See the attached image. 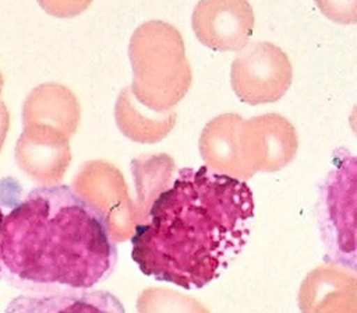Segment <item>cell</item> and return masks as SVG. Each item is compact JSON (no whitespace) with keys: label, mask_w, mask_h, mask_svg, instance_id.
Masks as SVG:
<instances>
[{"label":"cell","mask_w":357,"mask_h":313,"mask_svg":"<svg viewBox=\"0 0 357 313\" xmlns=\"http://www.w3.org/2000/svg\"><path fill=\"white\" fill-rule=\"evenodd\" d=\"M349 122H350L351 130H353L354 134L357 136V105L353 108V110H351V113H350V117H349Z\"/></svg>","instance_id":"10"},{"label":"cell","mask_w":357,"mask_h":313,"mask_svg":"<svg viewBox=\"0 0 357 313\" xmlns=\"http://www.w3.org/2000/svg\"><path fill=\"white\" fill-rule=\"evenodd\" d=\"M198 41L218 52L241 50L254 29V11L247 0H199L192 13Z\"/></svg>","instance_id":"6"},{"label":"cell","mask_w":357,"mask_h":313,"mask_svg":"<svg viewBox=\"0 0 357 313\" xmlns=\"http://www.w3.org/2000/svg\"><path fill=\"white\" fill-rule=\"evenodd\" d=\"M3 219H4V214H3V211H1V208H0V231H1V224H3ZM1 261V260H0ZM0 277H1V267H0Z\"/></svg>","instance_id":"11"},{"label":"cell","mask_w":357,"mask_h":313,"mask_svg":"<svg viewBox=\"0 0 357 313\" xmlns=\"http://www.w3.org/2000/svg\"><path fill=\"white\" fill-rule=\"evenodd\" d=\"M303 313H357V278L347 271L318 267L300 286Z\"/></svg>","instance_id":"8"},{"label":"cell","mask_w":357,"mask_h":313,"mask_svg":"<svg viewBox=\"0 0 357 313\" xmlns=\"http://www.w3.org/2000/svg\"><path fill=\"white\" fill-rule=\"evenodd\" d=\"M293 68L287 54L271 42H248L231 64V87L250 105L279 101L291 85Z\"/></svg>","instance_id":"4"},{"label":"cell","mask_w":357,"mask_h":313,"mask_svg":"<svg viewBox=\"0 0 357 313\" xmlns=\"http://www.w3.org/2000/svg\"><path fill=\"white\" fill-rule=\"evenodd\" d=\"M4 313H126L120 299L103 289H54L21 293Z\"/></svg>","instance_id":"7"},{"label":"cell","mask_w":357,"mask_h":313,"mask_svg":"<svg viewBox=\"0 0 357 313\" xmlns=\"http://www.w3.org/2000/svg\"><path fill=\"white\" fill-rule=\"evenodd\" d=\"M117 257L107 217L64 184L32 189L1 224V264L28 286L92 289Z\"/></svg>","instance_id":"2"},{"label":"cell","mask_w":357,"mask_h":313,"mask_svg":"<svg viewBox=\"0 0 357 313\" xmlns=\"http://www.w3.org/2000/svg\"><path fill=\"white\" fill-rule=\"evenodd\" d=\"M319 11L336 24H357V0H314Z\"/></svg>","instance_id":"9"},{"label":"cell","mask_w":357,"mask_h":313,"mask_svg":"<svg viewBox=\"0 0 357 313\" xmlns=\"http://www.w3.org/2000/svg\"><path fill=\"white\" fill-rule=\"evenodd\" d=\"M248 184L208 166L181 168L135 226L131 257L144 275L184 289L216 279L247 243L254 218Z\"/></svg>","instance_id":"1"},{"label":"cell","mask_w":357,"mask_h":313,"mask_svg":"<svg viewBox=\"0 0 357 313\" xmlns=\"http://www.w3.org/2000/svg\"><path fill=\"white\" fill-rule=\"evenodd\" d=\"M297 134L291 123L276 113L243 120L238 133L240 159L247 177L254 172H275L296 155Z\"/></svg>","instance_id":"5"},{"label":"cell","mask_w":357,"mask_h":313,"mask_svg":"<svg viewBox=\"0 0 357 313\" xmlns=\"http://www.w3.org/2000/svg\"><path fill=\"white\" fill-rule=\"evenodd\" d=\"M315 214L324 260L357 272V155L336 151L318 187Z\"/></svg>","instance_id":"3"}]
</instances>
